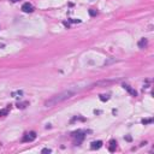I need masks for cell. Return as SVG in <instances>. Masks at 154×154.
<instances>
[{"label":"cell","instance_id":"cell-1","mask_svg":"<svg viewBox=\"0 0 154 154\" xmlns=\"http://www.w3.org/2000/svg\"><path fill=\"white\" fill-rule=\"evenodd\" d=\"M80 89L78 88H75V87H71V88L66 89V90H63V92L58 93V94H55L54 96H52L51 99H48L46 102H45V106L46 107H52V106H55V105H58V104L63 102V101H65V100L70 99V98H72L75 94L78 93Z\"/></svg>","mask_w":154,"mask_h":154},{"label":"cell","instance_id":"cell-2","mask_svg":"<svg viewBox=\"0 0 154 154\" xmlns=\"http://www.w3.org/2000/svg\"><path fill=\"white\" fill-rule=\"evenodd\" d=\"M35 139H36V132H35V131H30V132L24 134L22 141H23V142H33Z\"/></svg>","mask_w":154,"mask_h":154},{"label":"cell","instance_id":"cell-3","mask_svg":"<svg viewBox=\"0 0 154 154\" xmlns=\"http://www.w3.org/2000/svg\"><path fill=\"white\" fill-rule=\"evenodd\" d=\"M84 132L82 131V130H77V131L72 132V137L73 139H76V143L77 144H80V143L83 141V139H84V135H83Z\"/></svg>","mask_w":154,"mask_h":154},{"label":"cell","instance_id":"cell-4","mask_svg":"<svg viewBox=\"0 0 154 154\" xmlns=\"http://www.w3.org/2000/svg\"><path fill=\"white\" fill-rule=\"evenodd\" d=\"M22 11L25 12V13H30V12L34 11V6L30 3H24L22 5Z\"/></svg>","mask_w":154,"mask_h":154},{"label":"cell","instance_id":"cell-5","mask_svg":"<svg viewBox=\"0 0 154 154\" xmlns=\"http://www.w3.org/2000/svg\"><path fill=\"white\" fill-rule=\"evenodd\" d=\"M123 87H124V89H126V90H128V92L130 93L132 96H136V95H137V92H136L135 89H132L129 84H123Z\"/></svg>","mask_w":154,"mask_h":154},{"label":"cell","instance_id":"cell-6","mask_svg":"<svg viewBox=\"0 0 154 154\" xmlns=\"http://www.w3.org/2000/svg\"><path fill=\"white\" fill-rule=\"evenodd\" d=\"M101 147H102V142H101V141H94V142H92L90 148H92V149H99Z\"/></svg>","mask_w":154,"mask_h":154},{"label":"cell","instance_id":"cell-7","mask_svg":"<svg viewBox=\"0 0 154 154\" xmlns=\"http://www.w3.org/2000/svg\"><path fill=\"white\" fill-rule=\"evenodd\" d=\"M117 148V141L116 140H111L110 141V147H108V150L110 152H114Z\"/></svg>","mask_w":154,"mask_h":154},{"label":"cell","instance_id":"cell-8","mask_svg":"<svg viewBox=\"0 0 154 154\" xmlns=\"http://www.w3.org/2000/svg\"><path fill=\"white\" fill-rule=\"evenodd\" d=\"M137 45H139L140 48H144V47H147V45H148V40L143 37V39H141V40L139 41V44Z\"/></svg>","mask_w":154,"mask_h":154},{"label":"cell","instance_id":"cell-9","mask_svg":"<svg viewBox=\"0 0 154 154\" xmlns=\"http://www.w3.org/2000/svg\"><path fill=\"white\" fill-rule=\"evenodd\" d=\"M28 105H29V102H28V101H24V102H18L17 104V107H18V108H25Z\"/></svg>","mask_w":154,"mask_h":154},{"label":"cell","instance_id":"cell-10","mask_svg":"<svg viewBox=\"0 0 154 154\" xmlns=\"http://www.w3.org/2000/svg\"><path fill=\"white\" fill-rule=\"evenodd\" d=\"M22 95H23L22 90H18V92H13V93H12V96H13V98H21Z\"/></svg>","mask_w":154,"mask_h":154},{"label":"cell","instance_id":"cell-11","mask_svg":"<svg viewBox=\"0 0 154 154\" xmlns=\"http://www.w3.org/2000/svg\"><path fill=\"white\" fill-rule=\"evenodd\" d=\"M8 110H10V106H7L5 110H1V111H0V116H7Z\"/></svg>","mask_w":154,"mask_h":154},{"label":"cell","instance_id":"cell-12","mask_svg":"<svg viewBox=\"0 0 154 154\" xmlns=\"http://www.w3.org/2000/svg\"><path fill=\"white\" fill-rule=\"evenodd\" d=\"M108 99H110V96H108V95H105V94L100 95V100H101V101H104V102H105V101H107Z\"/></svg>","mask_w":154,"mask_h":154},{"label":"cell","instance_id":"cell-13","mask_svg":"<svg viewBox=\"0 0 154 154\" xmlns=\"http://www.w3.org/2000/svg\"><path fill=\"white\" fill-rule=\"evenodd\" d=\"M150 123H153V119L149 118V119H142V124H150Z\"/></svg>","mask_w":154,"mask_h":154},{"label":"cell","instance_id":"cell-14","mask_svg":"<svg viewBox=\"0 0 154 154\" xmlns=\"http://www.w3.org/2000/svg\"><path fill=\"white\" fill-rule=\"evenodd\" d=\"M89 15L92 16V17H94V16L98 15V11H96V10H94V8H90V10H89Z\"/></svg>","mask_w":154,"mask_h":154},{"label":"cell","instance_id":"cell-15","mask_svg":"<svg viewBox=\"0 0 154 154\" xmlns=\"http://www.w3.org/2000/svg\"><path fill=\"white\" fill-rule=\"evenodd\" d=\"M41 152H42V153H52V149H49V148H44Z\"/></svg>","mask_w":154,"mask_h":154},{"label":"cell","instance_id":"cell-16","mask_svg":"<svg viewBox=\"0 0 154 154\" xmlns=\"http://www.w3.org/2000/svg\"><path fill=\"white\" fill-rule=\"evenodd\" d=\"M11 3H17V1H19V0H10Z\"/></svg>","mask_w":154,"mask_h":154}]
</instances>
